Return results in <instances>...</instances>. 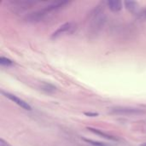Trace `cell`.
Listing matches in <instances>:
<instances>
[{"label":"cell","mask_w":146,"mask_h":146,"mask_svg":"<svg viewBox=\"0 0 146 146\" xmlns=\"http://www.w3.org/2000/svg\"><path fill=\"white\" fill-rule=\"evenodd\" d=\"M69 1H56L52 2L44 8L38 9L35 12H33L27 15L25 17V21L29 23H38L46 20L52 16L55 13L58 12L68 4H69Z\"/></svg>","instance_id":"6da1fadb"},{"label":"cell","mask_w":146,"mask_h":146,"mask_svg":"<svg viewBox=\"0 0 146 146\" xmlns=\"http://www.w3.org/2000/svg\"><path fill=\"white\" fill-rule=\"evenodd\" d=\"M106 2L99 3L89 14V34L97 36L104 28L106 22L105 15Z\"/></svg>","instance_id":"7a4b0ae2"},{"label":"cell","mask_w":146,"mask_h":146,"mask_svg":"<svg viewBox=\"0 0 146 146\" xmlns=\"http://www.w3.org/2000/svg\"><path fill=\"white\" fill-rule=\"evenodd\" d=\"M77 30V24L74 21H69L60 26L50 36L51 39H56L58 38L71 35Z\"/></svg>","instance_id":"3957f363"},{"label":"cell","mask_w":146,"mask_h":146,"mask_svg":"<svg viewBox=\"0 0 146 146\" xmlns=\"http://www.w3.org/2000/svg\"><path fill=\"white\" fill-rule=\"evenodd\" d=\"M110 112L113 115H140L145 113L143 110L138 108L122 107V106L111 108Z\"/></svg>","instance_id":"277c9868"},{"label":"cell","mask_w":146,"mask_h":146,"mask_svg":"<svg viewBox=\"0 0 146 146\" xmlns=\"http://www.w3.org/2000/svg\"><path fill=\"white\" fill-rule=\"evenodd\" d=\"M2 93L7 98H9V100H11L12 102H14L15 104H16L17 105H19L21 108H22V109H24V110H32V107L27 103V102H25L24 100H22V99H21L20 98H18V97H16L15 95H14V94H11V93H9V92H2Z\"/></svg>","instance_id":"5b68a950"},{"label":"cell","mask_w":146,"mask_h":146,"mask_svg":"<svg viewBox=\"0 0 146 146\" xmlns=\"http://www.w3.org/2000/svg\"><path fill=\"white\" fill-rule=\"evenodd\" d=\"M12 3L14 4V9H16L18 11H21V10H26L28 8H31L33 5H34L36 3L35 1H15V2H12Z\"/></svg>","instance_id":"8992f818"},{"label":"cell","mask_w":146,"mask_h":146,"mask_svg":"<svg viewBox=\"0 0 146 146\" xmlns=\"http://www.w3.org/2000/svg\"><path fill=\"white\" fill-rule=\"evenodd\" d=\"M87 129L90 132L93 133L94 134H97V135H98V136H100V137H102L104 139H106L108 140H112V141H118L119 140L116 137H115L113 135H110V134H108V133L103 132L102 130H99V129H97V128H93V127H87Z\"/></svg>","instance_id":"52a82bcc"},{"label":"cell","mask_w":146,"mask_h":146,"mask_svg":"<svg viewBox=\"0 0 146 146\" xmlns=\"http://www.w3.org/2000/svg\"><path fill=\"white\" fill-rule=\"evenodd\" d=\"M106 4L108 8L112 11V12H119L122 9V2L120 0H110L106 2Z\"/></svg>","instance_id":"ba28073f"},{"label":"cell","mask_w":146,"mask_h":146,"mask_svg":"<svg viewBox=\"0 0 146 146\" xmlns=\"http://www.w3.org/2000/svg\"><path fill=\"white\" fill-rule=\"evenodd\" d=\"M124 5L125 8L131 13H135L139 8V3L135 1H125Z\"/></svg>","instance_id":"9c48e42d"},{"label":"cell","mask_w":146,"mask_h":146,"mask_svg":"<svg viewBox=\"0 0 146 146\" xmlns=\"http://www.w3.org/2000/svg\"><path fill=\"white\" fill-rule=\"evenodd\" d=\"M40 87H41V90H43L48 93H52L56 91V87L49 83H43Z\"/></svg>","instance_id":"30bf717a"},{"label":"cell","mask_w":146,"mask_h":146,"mask_svg":"<svg viewBox=\"0 0 146 146\" xmlns=\"http://www.w3.org/2000/svg\"><path fill=\"white\" fill-rule=\"evenodd\" d=\"M0 64L2 66H4V67H11V66L15 65V62L12 60L9 59V58L1 56L0 57Z\"/></svg>","instance_id":"8fae6325"},{"label":"cell","mask_w":146,"mask_h":146,"mask_svg":"<svg viewBox=\"0 0 146 146\" xmlns=\"http://www.w3.org/2000/svg\"><path fill=\"white\" fill-rule=\"evenodd\" d=\"M82 139H83L85 142L90 144L92 146H110L108 145L107 144L103 143V142H100V141H96V140H92V139H85V138H83Z\"/></svg>","instance_id":"7c38bea8"},{"label":"cell","mask_w":146,"mask_h":146,"mask_svg":"<svg viewBox=\"0 0 146 146\" xmlns=\"http://www.w3.org/2000/svg\"><path fill=\"white\" fill-rule=\"evenodd\" d=\"M138 19L140 21H146V8L143 10H141L139 13H138Z\"/></svg>","instance_id":"4fadbf2b"},{"label":"cell","mask_w":146,"mask_h":146,"mask_svg":"<svg viewBox=\"0 0 146 146\" xmlns=\"http://www.w3.org/2000/svg\"><path fill=\"white\" fill-rule=\"evenodd\" d=\"M85 115H87V116L95 117V116H98V113H92V112H89V113H85Z\"/></svg>","instance_id":"5bb4252c"},{"label":"cell","mask_w":146,"mask_h":146,"mask_svg":"<svg viewBox=\"0 0 146 146\" xmlns=\"http://www.w3.org/2000/svg\"><path fill=\"white\" fill-rule=\"evenodd\" d=\"M0 145L1 146H10L8 145V143H5V142L3 141V139H0Z\"/></svg>","instance_id":"9a60e30c"},{"label":"cell","mask_w":146,"mask_h":146,"mask_svg":"<svg viewBox=\"0 0 146 146\" xmlns=\"http://www.w3.org/2000/svg\"><path fill=\"white\" fill-rule=\"evenodd\" d=\"M141 146H146V143H144L143 145H141Z\"/></svg>","instance_id":"2e32d148"}]
</instances>
